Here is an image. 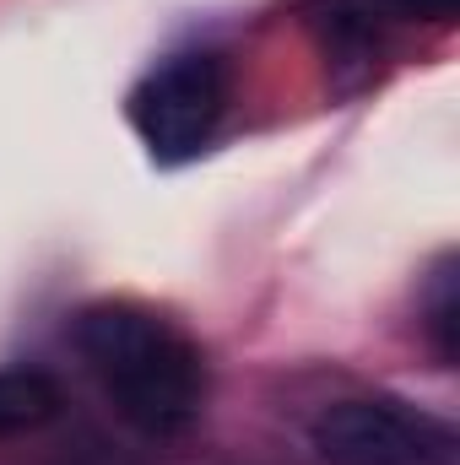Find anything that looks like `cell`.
I'll return each instance as SVG.
<instances>
[{"label": "cell", "mask_w": 460, "mask_h": 465, "mask_svg": "<svg viewBox=\"0 0 460 465\" xmlns=\"http://www.w3.org/2000/svg\"><path fill=\"white\" fill-rule=\"evenodd\" d=\"M71 347L119 422H130L146 439H179L206 411V351L195 336L130 298L87 303L71 320Z\"/></svg>", "instance_id": "obj_1"}, {"label": "cell", "mask_w": 460, "mask_h": 465, "mask_svg": "<svg viewBox=\"0 0 460 465\" xmlns=\"http://www.w3.org/2000/svg\"><path fill=\"white\" fill-rule=\"evenodd\" d=\"M455 276H450V265H439L434 271V287H428V303H423V331H428V341L439 351V362H450L455 357Z\"/></svg>", "instance_id": "obj_5"}, {"label": "cell", "mask_w": 460, "mask_h": 465, "mask_svg": "<svg viewBox=\"0 0 460 465\" xmlns=\"http://www.w3.org/2000/svg\"><path fill=\"white\" fill-rule=\"evenodd\" d=\"M320 465H455V428L401 395H342L309 417Z\"/></svg>", "instance_id": "obj_3"}, {"label": "cell", "mask_w": 460, "mask_h": 465, "mask_svg": "<svg viewBox=\"0 0 460 465\" xmlns=\"http://www.w3.org/2000/svg\"><path fill=\"white\" fill-rule=\"evenodd\" d=\"M60 417V384L44 368H0V439L38 433Z\"/></svg>", "instance_id": "obj_4"}, {"label": "cell", "mask_w": 460, "mask_h": 465, "mask_svg": "<svg viewBox=\"0 0 460 465\" xmlns=\"http://www.w3.org/2000/svg\"><path fill=\"white\" fill-rule=\"evenodd\" d=\"M228 109H233L228 60L217 49H179L135 82L125 119H130V130H135V141L146 146L152 163H190L217 141Z\"/></svg>", "instance_id": "obj_2"}]
</instances>
